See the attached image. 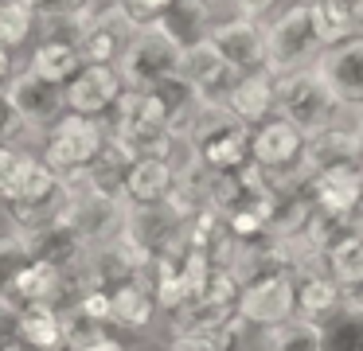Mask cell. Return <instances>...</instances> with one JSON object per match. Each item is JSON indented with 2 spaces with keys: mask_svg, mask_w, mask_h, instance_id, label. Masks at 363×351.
<instances>
[{
  "mask_svg": "<svg viewBox=\"0 0 363 351\" xmlns=\"http://www.w3.org/2000/svg\"><path fill=\"white\" fill-rule=\"evenodd\" d=\"M313 70L328 82V90L336 94V101L352 113L363 106V31L344 43H332L316 55Z\"/></svg>",
  "mask_w": 363,
  "mask_h": 351,
  "instance_id": "obj_10",
  "label": "cell"
},
{
  "mask_svg": "<svg viewBox=\"0 0 363 351\" xmlns=\"http://www.w3.org/2000/svg\"><path fill=\"white\" fill-rule=\"evenodd\" d=\"M152 316H157V296H152L149 277H133L110 289V324L141 332L152 324Z\"/></svg>",
  "mask_w": 363,
  "mask_h": 351,
  "instance_id": "obj_21",
  "label": "cell"
},
{
  "mask_svg": "<svg viewBox=\"0 0 363 351\" xmlns=\"http://www.w3.org/2000/svg\"><path fill=\"white\" fill-rule=\"evenodd\" d=\"M320 328V351H363V304L344 301Z\"/></svg>",
  "mask_w": 363,
  "mask_h": 351,
  "instance_id": "obj_24",
  "label": "cell"
},
{
  "mask_svg": "<svg viewBox=\"0 0 363 351\" xmlns=\"http://www.w3.org/2000/svg\"><path fill=\"white\" fill-rule=\"evenodd\" d=\"M172 4H176V0H113V8L133 23V31L160 23L168 12H172Z\"/></svg>",
  "mask_w": 363,
  "mask_h": 351,
  "instance_id": "obj_28",
  "label": "cell"
},
{
  "mask_svg": "<svg viewBox=\"0 0 363 351\" xmlns=\"http://www.w3.org/2000/svg\"><path fill=\"white\" fill-rule=\"evenodd\" d=\"M308 12L324 47L344 43L363 31V0H308Z\"/></svg>",
  "mask_w": 363,
  "mask_h": 351,
  "instance_id": "obj_23",
  "label": "cell"
},
{
  "mask_svg": "<svg viewBox=\"0 0 363 351\" xmlns=\"http://www.w3.org/2000/svg\"><path fill=\"white\" fill-rule=\"evenodd\" d=\"M79 351H125V343H121V340H113L110 332H102V335H94L90 343H82Z\"/></svg>",
  "mask_w": 363,
  "mask_h": 351,
  "instance_id": "obj_33",
  "label": "cell"
},
{
  "mask_svg": "<svg viewBox=\"0 0 363 351\" xmlns=\"http://www.w3.org/2000/svg\"><path fill=\"white\" fill-rule=\"evenodd\" d=\"M223 4H227V0H223Z\"/></svg>",
  "mask_w": 363,
  "mask_h": 351,
  "instance_id": "obj_36",
  "label": "cell"
},
{
  "mask_svg": "<svg viewBox=\"0 0 363 351\" xmlns=\"http://www.w3.org/2000/svg\"><path fill=\"white\" fill-rule=\"evenodd\" d=\"M180 78L199 94V101H203V106H227L230 90H235V82H238V70L230 67L219 51H215L211 39H203V43L184 47Z\"/></svg>",
  "mask_w": 363,
  "mask_h": 351,
  "instance_id": "obj_11",
  "label": "cell"
},
{
  "mask_svg": "<svg viewBox=\"0 0 363 351\" xmlns=\"http://www.w3.org/2000/svg\"><path fill=\"white\" fill-rule=\"evenodd\" d=\"M20 67H24L20 51H12V47H4V43H0V86H9V78L16 74Z\"/></svg>",
  "mask_w": 363,
  "mask_h": 351,
  "instance_id": "obj_32",
  "label": "cell"
},
{
  "mask_svg": "<svg viewBox=\"0 0 363 351\" xmlns=\"http://www.w3.org/2000/svg\"><path fill=\"white\" fill-rule=\"evenodd\" d=\"M94 4H98V0H32L40 23H48V20H71V16H86Z\"/></svg>",
  "mask_w": 363,
  "mask_h": 351,
  "instance_id": "obj_30",
  "label": "cell"
},
{
  "mask_svg": "<svg viewBox=\"0 0 363 351\" xmlns=\"http://www.w3.org/2000/svg\"><path fill=\"white\" fill-rule=\"evenodd\" d=\"M207 39H211V47L238 70V74H250V70L266 67V23L227 12L211 28Z\"/></svg>",
  "mask_w": 363,
  "mask_h": 351,
  "instance_id": "obj_13",
  "label": "cell"
},
{
  "mask_svg": "<svg viewBox=\"0 0 363 351\" xmlns=\"http://www.w3.org/2000/svg\"><path fill=\"white\" fill-rule=\"evenodd\" d=\"M176 187V164L168 156H137L125 172V203L129 207H152L164 203Z\"/></svg>",
  "mask_w": 363,
  "mask_h": 351,
  "instance_id": "obj_18",
  "label": "cell"
},
{
  "mask_svg": "<svg viewBox=\"0 0 363 351\" xmlns=\"http://www.w3.org/2000/svg\"><path fill=\"white\" fill-rule=\"evenodd\" d=\"M32 140H40L35 129L16 113V106L9 101V94L0 86V145H32Z\"/></svg>",
  "mask_w": 363,
  "mask_h": 351,
  "instance_id": "obj_29",
  "label": "cell"
},
{
  "mask_svg": "<svg viewBox=\"0 0 363 351\" xmlns=\"http://www.w3.org/2000/svg\"><path fill=\"white\" fill-rule=\"evenodd\" d=\"M238 316L254 328H277L285 320L297 316V285H293L289 269L262 273V277L246 281L238 293Z\"/></svg>",
  "mask_w": 363,
  "mask_h": 351,
  "instance_id": "obj_7",
  "label": "cell"
},
{
  "mask_svg": "<svg viewBox=\"0 0 363 351\" xmlns=\"http://www.w3.org/2000/svg\"><path fill=\"white\" fill-rule=\"evenodd\" d=\"M4 94H9V101L16 106V113L35 129V137H43V133H48L51 125H55L59 117L67 113L63 86H55V82H48V78H40L32 67H28V62L9 78Z\"/></svg>",
  "mask_w": 363,
  "mask_h": 351,
  "instance_id": "obj_9",
  "label": "cell"
},
{
  "mask_svg": "<svg viewBox=\"0 0 363 351\" xmlns=\"http://www.w3.org/2000/svg\"><path fill=\"white\" fill-rule=\"evenodd\" d=\"M129 35H133V23L113 8V0H102L94 12L82 23V59L86 62H106V67H118L121 51H125Z\"/></svg>",
  "mask_w": 363,
  "mask_h": 351,
  "instance_id": "obj_15",
  "label": "cell"
},
{
  "mask_svg": "<svg viewBox=\"0 0 363 351\" xmlns=\"http://www.w3.org/2000/svg\"><path fill=\"white\" fill-rule=\"evenodd\" d=\"M24 62H28V67H32L40 78H48V82H55V86H67L82 67H86L79 43H67V39H48V35L35 39Z\"/></svg>",
  "mask_w": 363,
  "mask_h": 351,
  "instance_id": "obj_22",
  "label": "cell"
},
{
  "mask_svg": "<svg viewBox=\"0 0 363 351\" xmlns=\"http://www.w3.org/2000/svg\"><path fill=\"white\" fill-rule=\"evenodd\" d=\"M293 285H297V316L324 324L340 304L347 301L344 285L328 273V265H308V269L293 273Z\"/></svg>",
  "mask_w": 363,
  "mask_h": 351,
  "instance_id": "obj_17",
  "label": "cell"
},
{
  "mask_svg": "<svg viewBox=\"0 0 363 351\" xmlns=\"http://www.w3.org/2000/svg\"><path fill=\"white\" fill-rule=\"evenodd\" d=\"M0 351H16V347H0Z\"/></svg>",
  "mask_w": 363,
  "mask_h": 351,
  "instance_id": "obj_35",
  "label": "cell"
},
{
  "mask_svg": "<svg viewBox=\"0 0 363 351\" xmlns=\"http://www.w3.org/2000/svg\"><path fill=\"white\" fill-rule=\"evenodd\" d=\"M227 109L238 117L242 125H262L277 113V74L269 67L250 70V74H238L235 90L227 98Z\"/></svg>",
  "mask_w": 363,
  "mask_h": 351,
  "instance_id": "obj_16",
  "label": "cell"
},
{
  "mask_svg": "<svg viewBox=\"0 0 363 351\" xmlns=\"http://www.w3.org/2000/svg\"><path fill=\"white\" fill-rule=\"evenodd\" d=\"M332 168H363V129L355 125V117L347 113L344 121L328 125V129L313 133L305 148V176Z\"/></svg>",
  "mask_w": 363,
  "mask_h": 351,
  "instance_id": "obj_12",
  "label": "cell"
},
{
  "mask_svg": "<svg viewBox=\"0 0 363 351\" xmlns=\"http://www.w3.org/2000/svg\"><path fill=\"white\" fill-rule=\"evenodd\" d=\"M277 117H285L305 137H313V133L344 121L347 109L336 101V94L313 67H301L289 74H277Z\"/></svg>",
  "mask_w": 363,
  "mask_h": 351,
  "instance_id": "obj_2",
  "label": "cell"
},
{
  "mask_svg": "<svg viewBox=\"0 0 363 351\" xmlns=\"http://www.w3.org/2000/svg\"><path fill=\"white\" fill-rule=\"evenodd\" d=\"M305 148L308 137L277 113L250 129V164L269 179V187L305 184Z\"/></svg>",
  "mask_w": 363,
  "mask_h": 351,
  "instance_id": "obj_3",
  "label": "cell"
},
{
  "mask_svg": "<svg viewBox=\"0 0 363 351\" xmlns=\"http://www.w3.org/2000/svg\"><path fill=\"white\" fill-rule=\"evenodd\" d=\"M180 59L184 47L160 23H152V28H141L129 35L125 51L118 59V70L125 78V90H152L164 78L180 74Z\"/></svg>",
  "mask_w": 363,
  "mask_h": 351,
  "instance_id": "obj_6",
  "label": "cell"
},
{
  "mask_svg": "<svg viewBox=\"0 0 363 351\" xmlns=\"http://www.w3.org/2000/svg\"><path fill=\"white\" fill-rule=\"evenodd\" d=\"M121 94H125V78H121L118 67H106V62H86V67L63 86L67 113L98 117V121H106V117L113 113Z\"/></svg>",
  "mask_w": 363,
  "mask_h": 351,
  "instance_id": "obj_8",
  "label": "cell"
},
{
  "mask_svg": "<svg viewBox=\"0 0 363 351\" xmlns=\"http://www.w3.org/2000/svg\"><path fill=\"white\" fill-rule=\"evenodd\" d=\"M281 4L285 0H227V12L246 16V20H258V23H269Z\"/></svg>",
  "mask_w": 363,
  "mask_h": 351,
  "instance_id": "obj_31",
  "label": "cell"
},
{
  "mask_svg": "<svg viewBox=\"0 0 363 351\" xmlns=\"http://www.w3.org/2000/svg\"><path fill=\"white\" fill-rule=\"evenodd\" d=\"M223 16H227V4H223V0H176L172 12L160 20V28H164L180 47H191V43H203Z\"/></svg>",
  "mask_w": 363,
  "mask_h": 351,
  "instance_id": "obj_20",
  "label": "cell"
},
{
  "mask_svg": "<svg viewBox=\"0 0 363 351\" xmlns=\"http://www.w3.org/2000/svg\"><path fill=\"white\" fill-rule=\"evenodd\" d=\"M266 351H320V328L313 320H285V324L269 328V347Z\"/></svg>",
  "mask_w": 363,
  "mask_h": 351,
  "instance_id": "obj_27",
  "label": "cell"
},
{
  "mask_svg": "<svg viewBox=\"0 0 363 351\" xmlns=\"http://www.w3.org/2000/svg\"><path fill=\"white\" fill-rule=\"evenodd\" d=\"M308 199L328 218H363V168H332L308 176Z\"/></svg>",
  "mask_w": 363,
  "mask_h": 351,
  "instance_id": "obj_14",
  "label": "cell"
},
{
  "mask_svg": "<svg viewBox=\"0 0 363 351\" xmlns=\"http://www.w3.org/2000/svg\"><path fill=\"white\" fill-rule=\"evenodd\" d=\"M320 51L324 43L313 28L308 0H285L266 23V67L274 74H289V70L313 67Z\"/></svg>",
  "mask_w": 363,
  "mask_h": 351,
  "instance_id": "obj_4",
  "label": "cell"
},
{
  "mask_svg": "<svg viewBox=\"0 0 363 351\" xmlns=\"http://www.w3.org/2000/svg\"><path fill=\"white\" fill-rule=\"evenodd\" d=\"M40 35V16L32 0H0V43L12 51H28Z\"/></svg>",
  "mask_w": 363,
  "mask_h": 351,
  "instance_id": "obj_25",
  "label": "cell"
},
{
  "mask_svg": "<svg viewBox=\"0 0 363 351\" xmlns=\"http://www.w3.org/2000/svg\"><path fill=\"white\" fill-rule=\"evenodd\" d=\"M242 328H246L242 316H230L227 324H219V328L172 335V351H235V340L242 335Z\"/></svg>",
  "mask_w": 363,
  "mask_h": 351,
  "instance_id": "obj_26",
  "label": "cell"
},
{
  "mask_svg": "<svg viewBox=\"0 0 363 351\" xmlns=\"http://www.w3.org/2000/svg\"><path fill=\"white\" fill-rule=\"evenodd\" d=\"M188 145L211 176L238 172L250 164V125H242L227 106H203L188 129Z\"/></svg>",
  "mask_w": 363,
  "mask_h": 351,
  "instance_id": "obj_1",
  "label": "cell"
},
{
  "mask_svg": "<svg viewBox=\"0 0 363 351\" xmlns=\"http://www.w3.org/2000/svg\"><path fill=\"white\" fill-rule=\"evenodd\" d=\"M0 328H12V332H16V308H12L4 296H0Z\"/></svg>",
  "mask_w": 363,
  "mask_h": 351,
  "instance_id": "obj_34",
  "label": "cell"
},
{
  "mask_svg": "<svg viewBox=\"0 0 363 351\" xmlns=\"http://www.w3.org/2000/svg\"><path fill=\"white\" fill-rule=\"evenodd\" d=\"M16 343L24 351H71L63 312L51 304H28L16 312Z\"/></svg>",
  "mask_w": 363,
  "mask_h": 351,
  "instance_id": "obj_19",
  "label": "cell"
},
{
  "mask_svg": "<svg viewBox=\"0 0 363 351\" xmlns=\"http://www.w3.org/2000/svg\"><path fill=\"white\" fill-rule=\"evenodd\" d=\"M110 145V129L98 117H82V113H63L48 133L40 137V156L59 172L63 179L86 172L90 164L102 156V148Z\"/></svg>",
  "mask_w": 363,
  "mask_h": 351,
  "instance_id": "obj_5",
  "label": "cell"
}]
</instances>
